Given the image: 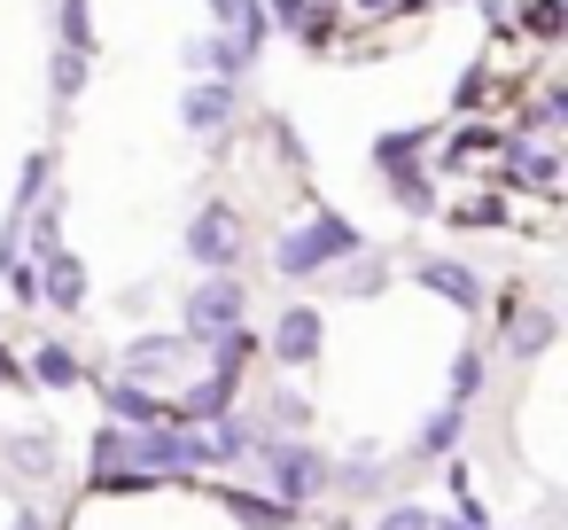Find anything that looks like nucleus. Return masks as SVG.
<instances>
[{
  "mask_svg": "<svg viewBox=\"0 0 568 530\" xmlns=\"http://www.w3.org/2000/svg\"><path fill=\"white\" fill-rule=\"evenodd\" d=\"M335 258H358V234H351L335 211H320V219L296 227V234H281V250H273V266H281L288 281H312V273L335 266Z\"/></svg>",
  "mask_w": 568,
  "mask_h": 530,
  "instance_id": "obj_1",
  "label": "nucleus"
},
{
  "mask_svg": "<svg viewBox=\"0 0 568 530\" xmlns=\"http://www.w3.org/2000/svg\"><path fill=\"white\" fill-rule=\"evenodd\" d=\"M40 297L55 304V312H79L87 304V266L63 250V234H55V211H40Z\"/></svg>",
  "mask_w": 568,
  "mask_h": 530,
  "instance_id": "obj_2",
  "label": "nucleus"
},
{
  "mask_svg": "<svg viewBox=\"0 0 568 530\" xmlns=\"http://www.w3.org/2000/svg\"><path fill=\"white\" fill-rule=\"evenodd\" d=\"M187 258H195L203 273H226V266L242 258V211H234V203H203V211L187 219Z\"/></svg>",
  "mask_w": 568,
  "mask_h": 530,
  "instance_id": "obj_3",
  "label": "nucleus"
},
{
  "mask_svg": "<svg viewBox=\"0 0 568 530\" xmlns=\"http://www.w3.org/2000/svg\"><path fill=\"white\" fill-rule=\"evenodd\" d=\"M257 452L273 460V483H281L273 499H288V507H296V499H312V491L327 483V460H320L312 444H257Z\"/></svg>",
  "mask_w": 568,
  "mask_h": 530,
  "instance_id": "obj_4",
  "label": "nucleus"
},
{
  "mask_svg": "<svg viewBox=\"0 0 568 530\" xmlns=\"http://www.w3.org/2000/svg\"><path fill=\"white\" fill-rule=\"evenodd\" d=\"M234 320H242V281H234V273L203 281V289L187 297V336H226Z\"/></svg>",
  "mask_w": 568,
  "mask_h": 530,
  "instance_id": "obj_5",
  "label": "nucleus"
},
{
  "mask_svg": "<svg viewBox=\"0 0 568 530\" xmlns=\"http://www.w3.org/2000/svg\"><path fill=\"white\" fill-rule=\"evenodd\" d=\"M320 343H327L320 304H288V312H281V328H273V359H281V367H312V359H320Z\"/></svg>",
  "mask_w": 568,
  "mask_h": 530,
  "instance_id": "obj_6",
  "label": "nucleus"
},
{
  "mask_svg": "<svg viewBox=\"0 0 568 530\" xmlns=\"http://www.w3.org/2000/svg\"><path fill=\"white\" fill-rule=\"evenodd\" d=\"M125 382H187V343L180 336H149L125 351Z\"/></svg>",
  "mask_w": 568,
  "mask_h": 530,
  "instance_id": "obj_7",
  "label": "nucleus"
},
{
  "mask_svg": "<svg viewBox=\"0 0 568 530\" xmlns=\"http://www.w3.org/2000/svg\"><path fill=\"white\" fill-rule=\"evenodd\" d=\"M211 24H219V40H234V48H265V32H273V17H265V0H219L211 9Z\"/></svg>",
  "mask_w": 568,
  "mask_h": 530,
  "instance_id": "obj_8",
  "label": "nucleus"
},
{
  "mask_svg": "<svg viewBox=\"0 0 568 530\" xmlns=\"http://www.w3.org/2000/svg\"><path fill=\"white\" fill-rule=\"evenodd\" d=\"M250 63H257V56L234 48V40H219V32H211V40H187V71H203V79H219V87H234Z\"/></svg>",
  "mask_w": 568,
  "mask_h": 530,
  "instance_id": "obj_9",
  "label": "nucleus"
},
{
  "mask_svg": "<svg viewBox=\"0 0 568 530\" xmlns=\"http://www.w3.org/2000/svg\"><path fill=\"white\" fill-rule=\"evenodd\" d=\"M180 118H187V133H219V126L234 118V87H219V79H195V87L180 94Z\"/></svg>",
  "mask_w": 568,
  "mask_h": 530,
  "instance_id": "obj_10",
  "label": "nucleus"
},
{
  "mask_svg": "<svg viewBox=\"0 0 568 530\" xmlns=\"http://www.w3.org/2000/svg\"><path fill=\"white\" fill-rule=\"evenodd\" d=\"M226 406H234V374H226V367H219V374H203V382H187V398H180V413H187L195 429H203V421H219Z\"/></svg>",
  "mask_w": 568,
  "mask_h": 530,
  "instance_id": "obj_11",
  "label": "nucleus"
},
{
  "mask_svg": "<svg viewBox=\"0 0 568 530\" xmlns=\"http://www.w3.org/2000/svg\"><path fill=\"white\" fill-rule=\"evenodd\" d=\"M226 507H234V522H250V530H288V522H296V507H288V499H265V491H226Z\"/></svg>",
  "mask_w": 568,
  "mask_h": 530,
  "instance_id": "obj_12",
  "label": "nucleus"
},
{
  "mask_svg": "<svg viewBox=\"0 0 568 530\" xmlns=\"http://www.w3.org/2000/svg\"><path fill=\"white\" fill-rule=\"evenodd\" d=\"M420 281H428L436 297H452V304H475V273H467V266H444V258H420Z\"/></svg>",
  "mask_w": 568,
  "mask_h": 530,
  "instance_id": "obj_13",
  "label": "nucleus"
},
{
  "mask_svg": "<svg viewBox=\"0 0 568 530\" xmlns=\"http://www.w3.org/2000/svg\"><path fill=\"white\" fill-rule=\"evenodd\" d=\"M32 382H48V390H71V382H79V359H71V343H40V351H32Z\"/></svg>",
  "mask_w": 568,
  "mask_h": 530,
  "instance_id": "obj_14",
  "label": "nucleus"
},
{
  "mask_svg": "<svg viewBox=\"0 0 568 530\" xmlns=\"http://www.w3.org/2000/svg\"><path fill=\"white\" fill-rule=\"evenodd\" d=\"M9 468H17V476H32V483H40V476H55V444H48V437H17V444H9Z\"/></svg>",
  "mask_w": 568,
  "mask_h": 530,
  "instance_id": "obj_15",
  "label": "nucleus"
},
{
  "mask_svg": "<svg viewBox=\"0 0 568 530\" xmlns=\"http://www.w3.org/2000/svg\"><path fill=\"white\" fill-rule=\"evenodd\" d=\"M552 343V312H521V328H514V359H537Z\"/></svg>",
  "mask_w": 568,
  "mask_h": 530,
  "instance_id": "obj_16",
  "label": "nucleus"
},
{
  "mask_svg": "<svg viewBox=\"0 0 568 530\" xmlns=\"http://www.w3.org/2000/svg\"><path fill=\"white\" fill-rule=\"evenodd\" d=\"M40 188H48V157H24V188H17V203H9V219H32V203H40Z\"/></svg>",
  "mask_w": 568,
  "mask_h": 530,
  "instance_id": "obj_17",
  "label": "nucleus"
},
{
  "mask_svg": "<svg viewBox=\"0 0 568 530\" xmlns=\"http://www.w3.org/2000/svg\"><path fill=\"white\" fill-rule=\"evenodd\" d=\"M110 406H118L125 421H156V398H149L141 382H110Z\"/></svg>",
  "mask_w": 568,
  "mask_h": 530,
  "instance_id": "obj_18",
  "label": "nucleus"
},
{
  "mask_svg": "<svg viewBox=\"0 0 568 530\" xmlns=\"http://www.w3.org/2000/svg\"><path fill=\"white\" fill-rule=\"evenodd\" d=\"M79 87H87V48H63V56H55V94L71 102Z\"/></svg>",
  "mask_w": 568,
  "mask_h": 530,
  "instance_id": "obj_19",
  "label": "nucleus"
},
{
  "mask_svg": "<svg viewBox=\"0 0 568 530\" xmlns=\"http://www.w3.org/2000/svg\"><path fill=\"white\" fill-rule=\"evenodd\" d=\"M475 390H483V359H475V351H459V359H452V406H467Z\"/></svg>",
  "mask_w": 568,
  "mask_h": 530,
  "instance_id": "obj_20",
  "label": "nucleus"
},
{
  "mask_svg": "<svg viewBox=\"0 0 568 530\" xmlns=\"http://www.w3.org/2000/svg\"><path fill=\"white\" fill-rule=\"evenodd\" d=\"M452 444H459V406H444V413L420 429V452H452Z\"/></svg>",
  "mask_w": 568,
  "mask_h": 530,
  "instance_id": "obj_21",
  "label": "nucleus"
},
{
  "mask_svg": "<svg viewBox=\"0 0 568 530\" xmlns=\"http://www.w3.org/2000/svg\"><path fill=\"white\" fill-rule=\"evenodd\" d=\"M63 48H94V24H87V0H63Z\"/></svg>",
  "mask_w": 568,
  "mask_h": 530,
  "instance_id": "obj_22",
  "label": "nucleus"
},
{
  "mask_svg": "<svg viewBox=\"0 0 568 530\" xmlns=\"http://www.w3.org/2000/svg\"><path fill=\"white\" fill-rule=\"evenodd\" d=\"M382 530H436V514H428V507H389Z\"/></svg>",
  "mask_w": 568,
  "mask_h": 530,
  "instance_id": "obj_23",
  "label": "nucleus"
},
{
  "mask_svg": "<svg viewBox=\"0 0 568 530\" xmlns=\"http://www.w3.org/2000/svg\"><path fill=\"white\" fill-rule=\"evenodd\" d=\"M529 32H537V40L560 32V0H529Z\"/></svg>",
  "mask_w": 568,
  "mask_h": 530,
  "instance_id": "obj_24",
  "label": "nucleus"
},
{
  "mask_svg": "<svg viewBox=\"0 0 568 530\" xmlns=\"http://www.w3.org/2000/svg\"><path fill=\"white\" fill-rule=\"evenodd\" d=\"M0 382H24V367H17L9 351H0Z\"/></svg>",
  "mask_w": 568,
  "mask_h": 530,
  "instance_id": "obj_25",
  "label": "nucleus"
},
{
  "mask_svg": "<svg viewBox=\"0 0 568 530\" xmlns=\"http://www.w3.org/2000/svg\"><path fill=\"white\" fill-rule=\"evenodd\" d=\"M9 530H40V514H17V522H9Z\"/></svg>",
  "mask_w": 568,
  "mask_h": 530,
  "instance_id": "obj_26",
  "label": "nucleus"
}]
</instances>
